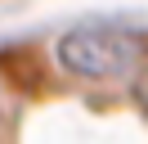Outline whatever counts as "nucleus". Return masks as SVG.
I'll use <instances>...</instances> for the list:
<instances>
[{
  "mask_svg": "<svg viewBox=\"0 0 148 144\" xmlns=\"http://www.w3.org/2000/svg\"><path fill=\"white\" fill-rule=\"evenodd\" d=\"M144 54V41L121 27H81V32H67L58 41V59L67 72L90 81H108V77H126L130 68Z\"/></svg>",
  "mask_w": 148,
  "mask_h": 144,
  "instance_id": "f257e3e1",
  "label": "nucleus"
},
{
  "mask_svg": "<svg viewBox=\"0 0 148 144\" xmlns=\"http://www.w3.org/2000/svg\"><path fill=\"white\" fill-rule=\"evenodd\" d=\"M139 104H144V113H148V72L139 77Z\"/></svg>",
  "mask_w": 148,
  "mask_h": 144,
  "instance_id": "f03ea898",
  "label": "nucleus"
}]
</instances>
